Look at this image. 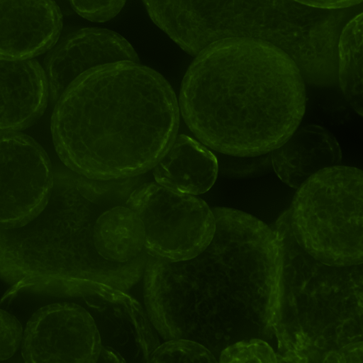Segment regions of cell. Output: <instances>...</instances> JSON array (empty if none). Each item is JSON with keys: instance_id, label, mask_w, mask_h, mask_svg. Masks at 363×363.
I'll return each mask as SVG.
<instances>
[{"instance_id": "6da1fadb", "label": "cell", "mask_w": 363, "mask_h": 363, "mask_svg": "<svg viewBox=\"0 0 363 363\" xmlns=\"http://www.w3.org/2000/svg\"><path fill=\"white\" fill-rule=\"evenodd\" d=\"M179 108L168 82L140 62L92 68L55 104V150L72 172L101 180L140 176L177 135Z\"/></svg>"}, {"instance_id": "7a4b0ae2", "label": "cell", "mask_w": 363, "mask_h": 363, "mask_svg": "<svg viewBox=\"0 0 363 363\" xmlns=\"http://www.w3.org/2000/svg\"><path fill=\"white\" fill-rule=\"evenodd\" d=\"M195 57L178 104L203 144L222 154L259 155L279 147L298 128L306 108L305 82L284 51L231 38Z\"/></svg>"}, {"instance_id": "3957f363", "label": "cell", "mask_w": 363, "mask_h": 363, "mask_svg": "<svg viewBox=\"0 0 363 363\" xmlns=\"http://www.w3.org/2000/svg\"><path fill=\"white\" fill-rule=\"evenodd\" d=\"M138 184L135 177L101 180L54 172L42 211L22 226L0 228V279L10 286L2 300L9 303L25 291L61 296L75 280L123 291L136 284L148 254L126 263L106 260L96 249L94 227L104 211L125 205Z\"/></svg>"}, {"instance_id": "277c9868", "label": "cell", "mask_w": 363, "mask_h": 363, "mask_svg": "<svg viewBox=\"0 0 363 363\" xmlns=\"http://www.w3.org/2000/svg\"><path fill=\"white\" fill-rule=\"evenodd\" d=\"M154 23L196 56L218 40L243 38L286 53L310 85L337 83V43L352 7L323 9L296 0H142Z\"/></svg>"}, {"instance_id": "5b68a950", "label": "cell", "mask_w": 363, "mask_h": 363, "mask_svg": "<svg viewBox=\"0 0 363 363\" xmlns=\"http://www.w3.org/2000/svg\"><path fill=\"white\" fill-rule=\"evenodd\" d=\"M361 169L337 165L309 177L297 189L289 220L298 244L331 266L363 261Z\"/></svg>"}, {"instance_id": "8992f818", "label": "cell", "mask_w": 363, "mask_h": 363, "mask_svg": "<svg viewBox=\"0 0 363 363\" xmlns=\"http://www.w3.org/2000/svg\"><path fill=\"white\" fill-rule=\"evenodd\" d=\"M125 206L143 224L145 250L150 256L172 262L192 259L213 237L211 208L195 195L145 182L134 189Z\"/></svg>"}, {"instance_id": "52a82bcc", "label": "cell", "mask_w": 363, "mask_h": 363, "mask_svg": "<svg viewBox=\"0 0 363 363\" xmlns=\"http://www.w3.org/2000/svg\"><path fill=\"white\" fill-rule=\"evenodd\" d=\"M54 172L48 155L30 136L0 133V228L22 226L46 206Z\"/></svg>"}, {"instance_id": "ba28073f", "label": "cell", "mask_w": 363, "mask_h": 363, "mask_svg": "<svg viewBox=\"0 0 363 363\" xmlns=\"http://www.w3.org/2000/svg\"><path fill=\"white\" fill-rule=\"evenodd\" d=\"M101 349L99 333L88 310L61 302L32 315L23 334L21 354L26 362L94 363Z\"/></svg>"}, {"instance_id": "9c48e42d", "label": "cell", "mask_w": 363, "mask_h": 363, "mask_svg": "<svg viewBox=\"0 0 363 363\" xmlns=\"http://www.w3.org/2000/svg\"><path fill=\"white\" fill-rule=\"evenodd\" d=\"M67 289L65 297H80L91 308L101 349L124 362H148L160 342L135 299L123 290L91 280H75Z\"/></svg>"}, {"instance_id": "30bf717a", "label": "cell", "mask_w": 363, "mask_h": 363, "mask_svg": "<svg viewBox=\"0 0 363 363\" xmlns=\"http://www.w3.org/2000/svg\"><path fill=\"white\" fill-rule=\"evenodd\" d=\"M49 50L44 60V71L49 98L54 104L74 80L92 68L121 61L140 62L128 40L104 28L77 30Z\"/></svg>"}, {"instance_id": "8fae6325", "label": "cell", "mask_w": 363, "mask_h": 363, "mask_svg": "<svg viewBox=\"0 0 363 363\" xmlns=\"http://www.w3.org/2000/svg\"><path fill=\"white\" fill-rule=\"evenodd\" d=\"M62 28L53 0H0V58L32 59L52 48Z\"/></svg>"}, {"instance_id": "7c38bea8", "label": "cell", "mask_w": 363, "mask_h": 363, "mask_svg": "<svg viewBox=\"0 0 363 363\" xmlns=\"http://www.w3.org/2000/svg\"><path fill=\"white\" fill-rule=\"evenodd\" d=\"M48 99L46 75L37 60L0 58V133L30 126Z\"/></svg>"}, {"instance_id": "4fadbf2b", "label": "cell", "mask_w": 363, "mask_h": 363, "mask_svg": "<svg viewBox=\"0 0 363 363\" xmlns=\"http://www.w3.org/2000/svg\"><path fill=\"white\" fill-rule=\"evenodd\" d=\"M270 155L278 177L294 189L315 173L340 165L342 160L341 149L335 136L317 125L296 128Z\"/></svg>"}, {"instance_id": "5bb4252c", "label": "cell", "mask_w": 363, "mask_h": 363, "mask_svg": "<svg viewBox=\"0 0 363 363\" xmlns=\"http://www.w3.org/2000/svg\"><path fill=\"white\" fill-rule=\"evenodd\" d=\"M218 161L199 142L186 135H177L152 168L155 182L170 189L191 195L208 191L216 180Z\"/></svg>"}, {"instance_id": "9a60e30c", "label": "cell", "mask_w": 363, "mask_h": 363, "mask_svg": "<svg viewBox=\"0 0 363 363\" xmlns=\"http://www.w3.org/2000/svg\"><path fill=\"white\" fill-rule=\"evenodd\" d=\"M94 239L99 254L110 262L126 263L147 252L143 224L125 205L111 207L99 215Z\"/></svg>"}, {"instance_id": "2e32d148", "label": "cell", "mask_w": 363, "mask_h": 363, "mask_svg": "<svg viewBox=\"0 0 363 363\" xmlns=\"http://www.w3.org/2000/svg\"><path fill=\"white\" fill-rule=\"evenodd\" d=\"M362 13L344 26L337 43V82L345 99L362 116Z\"/></svg>"}, {"instance_id": "e0dca14e", "label": "cell", "mask_w": 363, "mask_h": 363, "mask_svg": "<svg viewBox=\"0 0 363 363\" xmlns=\"http://www.w3.org/2000/svg\"><path fill=\"white\" fill-rule=\"evenodd\" d=\"M148 362H217L203 345L189 339L169 340L158 345Z\"/></svg>"}, {"instance_id": "ac0fdd59", "label": "cell", "mask_w": 363, "mask_h": 363, "mask_svg": "<svg viewBox=\"0 0 363 363\" xmlns=\"http://www.w3.org/2000/svg\"><path fill=\"white\" fill-rule=\"evenodd\" d=\"M220 362H277L272 348L264 341L252 339L228 347L220 355Z\"/></svg>"}, {"instance_id": "d6986e66", "label": "cell", "mask_w": 363, "mask_h": 363, "mask_svg": "<svg viewBox=\"0 0 363 363\" xmlns=\"http://www.w3.org/2000/svg\"><path fill=\"white\" fill-rule=\"evenodd\" d=\"M222 155V172L231 177H255L272 167L270 152L255 156Z\"/></svg>"}, {"instance_id": "ffe728a7", "label": "cell", "mask_w": 363, "mask_h": 363, "mask_svg": "<svg viewBox=\"0 0 363 363\" xmlns=\"http://www.w3.org/2000/svg\"><path fill=\"white\" fill-rule=\"evenodd\" d=\"M74 11L93 22H105L114 18L126 0H69Z\"/></svg>"}, {"instance_id": "44dd1931", "label": "cell", "mask_w": 363, "mask_h": 363, "mask_svg": "<svg viewBox=\"0 0 363 363\" xmlns=\"http://www.w3.org/2000/svg\"><path fill=\"white\" fill-rule=\"evenodd\" d=\"M23 338L21 323L12 314L0 308V361L11 358Z\"/></svg>"}, {"instance_id": "7402d4cb", "label": "cell", "mask_w": 363, "mask_h": 363, "mask_svg": "<svg viewBox=\"0 0 363 363\" xmlns=\"http://www.w3.org/2000/svg\"><path fill=\"white\" fill-rule=\"evenodd\" d=\"M303 4L323 9H344L355 6L362 0H296Z\"/></svg>"}, {"instance_id": "603a6c76", "label": "cell", "mask_w": 363, "mask_h": 363, "mask_svg": "<svg viewBox=\"0 0 363 363\" xmlns=\"http://www.w3.org/2000/svg\"><path fill=\"white\" fill-rule=\"evenodd\" d=\"M342 359H345V362H347V359L350 358L349 360L350 362H354L353 359H356V361L358 362V358H362V342L359 343L351 344L344 347L342 350Z\"/></svg>"}]
</instances>
